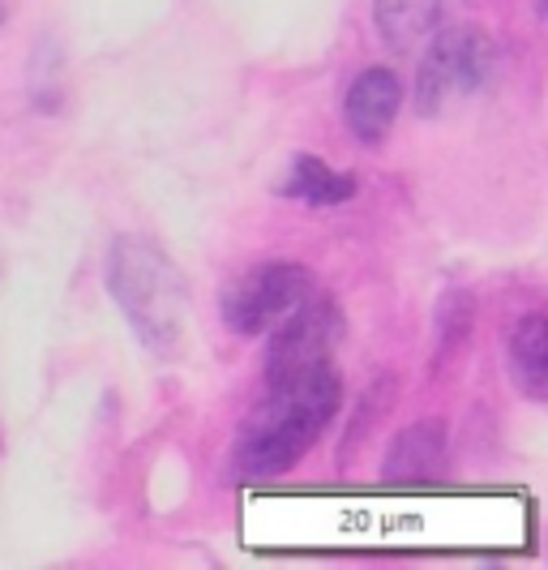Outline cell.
I'll use <instances>...</instances> for the list:
<instances>
[{"mask_svg":"<svg viewBox=\"0 0 548 570\" xmlns=\"http://www.w3.org/2000/svg\"><path fill=\"white\" fill-rule=\"evenodd\" d=\"M305 296H313V275L300 262H261L249 275L223 287V322L231 335H261L288 317Z\"/></svg>","mask_w":548,"mask_h":570,"instance_id":"277c9868","label":"cell"},{"mask_svg":"<svg viewBox=\"0 0 548 570\" xmlns=\"http://www.w3.org/2000/svg\"><path fill=\"white\" fill-rule=\"evenodd\" d=\"M471 331V296L467 292H446L437 305V365L450 361Z\"/></svg>","mask_w":548,"mask_h":570,"instance_id":"8fae6325","label":"cell"},{"mask_svg":"<svg viewBox=\"0 0 548 570\" xmlns=\"http://www.w3.org/2000/svg\"><path fill=\"white\" fill-rule=\"evenodd\" d=\"M531 4H536V18H545V9H548L545 0H531Z\"/></svg>","mask_w":548,"mask_h":570,"instance_id":"7c38bea8","label":"cell"},{"mask_svg":"<svg viewBox=\"0 0 548 570\" xmlns=\"http://www.w3.org/2000/svg\"><path fill=\"white\" fill-rule=\"evenodd\" d=\"M386 481L390 485H425L437 481L446 472V425L441 421H420V425H407L390 455H386Z\"/></svg>","mask_w":548,"mask_h":570,"instance_id":"52a82bcc","label":"cell"},{"mask_svg":"<svg viewBox=\"0 0 548 570\" xmlns=\"http://www.w3.org/2000/svg\"><path fill=\"white\" fill-rule=\"evenodd\" d=\"M343 331L347 322L330 296H305L266 347V386H279L318 365H330L335 347L343 343Z\"/></svg>","mask_w":548,"mask_h":570,"instance_id":"5b68a950","label":"cell"},{"mask_svg":"<svg viewBox=\"0 0 548 570\" xmlns=\"http://www.w3.org/2000/svg\"><path fill=\"white\" fill-rule=\"evenodd\" d=\"M339 403H343V382H339L335 365H318L291 382L270 386L266 407L245 425L236 451H231V472L240 481L288 476L291 468L309 455L321 429L335 421Z\"/></svg>","mask_w":548,"mask_h":570,"instance_id":"6da1fadb","label":"cell"},{"mask_svg":"<svg viewBox=\"0 0 548 570\" xmlns=\"http://www.w3.org/2000/svg\"><path fill=\"white\" fill-rule=\"evenodd\" d=\"M347 125L365 146H377L403 108V82L390 69H365L347 90Z\"/></svg>","mask_w":548,"mask_h":570,"instance_id":"8992f818","label":"cell"},{"mask_svg":"<svg viewBox=\"0 0 548 570\" xmlns=\"http://www.w3.org/2000/svg\"><path fill=\"white\" fill-rule=\"evenodd\" d=\"M492 73V43L485 30L476 27H450L437 35L434 48L420 60L416 73V112L441 116L450 104L467 99L471 90L489 82Z\"/></svg>","mask_w":548,"mask_h":570,"instance_id":"3957f363","label":"cell"},{"mask_svg":"<svg viewBox=\"0 0 548 570\" xmlns=\"http://www.w3.org/2000/svg\"><path fill=\"white\" fill-rule=\"evenodd\" d=\"M510 377L527 400L548 395V317L527 314L510 331Z\"/></svg>","mask_w":548,"mask_h":570,"instance_id":"ba28073f","label":"cell"},{"mask_svg":"<svg viewBox=\"0 0 548 570\" xmlns=\"http://www.w3.org/2000/svg\"><path fill=\"white\" fill-rule=\"evenodd\" d=\"M437 18H441V0H373L377 35L395 52H411L425 35H434Z\"/></svg>","mask_w":548,"mask_h":570,"instance_id":"9c48e42d","label":"cell"},{"mask_svg":"<svg viewBox=\"0 0 548 570\" xmlns=\"http://www.w3.org/2000/svg\"><path fill=\"white\" fill-rule=\"evenodd\" d=\"M108 287L133 335L150 352L176 356L185 340V284L172 262L142 240H116L108 257Z\"/></svg>","mask_w":548,"mask_h":570,"instance_id":"7a4b0ae2","label":"cell"},{"mask_svg":"<svg viewBox=\"0 0 548 570\" xmlns=\"http://www.w3.org/2000/svg\"><path fill=\"white\" fill-rule=\"evenodd\" d=\"M283 194L296 202H309V206H339V202L356 198V176L330 171L313 155H296Z\"/></svg>","mask_w":548,"mask_h":570,"instance_id":"30bf717a","label":"cell"}]
</instances>
